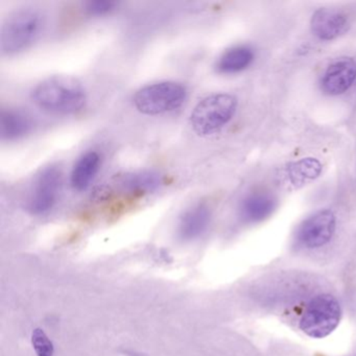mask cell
Wrapping results in <instances>:
<instances>
[{
  "label": "cell",
  "instance_id": "cell-1",
  "mask_svg": "<svg viewBox=\"0 0 356 356\" xmlns=\"http://www.w3.org/2000/svg\"><path fill=\"white\" fill-rule=\"evenodd\" d=\"M31 97L40 109L62 115L81 111L87 99L82 83L70 76H54L42 81L33 89Z\"/></svg>",
  "mask_w": 356,
  "mask_h": 356
},
{
  "label": "cell",
  "instance_id": "cell-2",
  "mask_svg": "<svg viewBox=\"0 0 356 356\" xmlns=\"http://www.w3.org/2000/svg\"><path fill=\"white\" fill-rule=\"evenodd\" d=\"M43 16L38 10L24 8L8 16L1 29V51L14 55L26 51L40 36Z\"/></svg>",
  "mask_w": 356,
  "mask_h": 356
},
{
  "label": "cell",
  "instance_id": "cell-3",
  "mask_svg": "<svg viewBox=\"0 0 356 356\" xmlns=\"http://www.w3.org/2000/svg\"><path fill=\"white\" fill-rule=\"evenodd\" d=\"M237 99L228 93H216L202 99L191 112V124L200 136L222 130L234 116Z\"/></svg>",
  "mask_w": 356,
  "mask_h": 356
},
{
  "label": "cell",
  "instance_id": "cell-4",
  "mask_svg": "<svg viewBox=\"0 0 356 356\" xmlns=\"http://www.w3.org/2000/svg\"><path fill=\"white\" fill-rule=\"evenodd\" d=\"M186 97V88L183 85L176 82H160L139 89L133 101L140 113L159 115L180 108Z\"/></svg>",
  "mask_w": 356,
  "mask_h": 356
},
{
  "label": "cell",
  "instance_id": "cell-5",
  "mask_svg": "<svg viewBox=\"0 0 356 356\" xmlns=\"http://www.w3.org/2000/svg\"><path fill=\"white\" fill-rule=\"evenodd\" d=\"M341 318V305L333 296L323 293L308 303L300 329L308 337L323 339L334 331Z\"/></svg>",
  "mask_w": 356,
  "mask_h": 356
},
{
  "label": "cell",
  "instance_id": "cell-6",
  "mask_svg": "<svg viewBox=\"0 0 356 356\" xmlns=\"http://www.w3.org/2000/svg\"><path fill=\"white\" fill-rule=\"evenodd\" d=\"M62 183L63 176L58 166H49L41 170L26 204L28 211L34 216H41L53 209L59 199Z\"/></svg>",
  "mask_w": 356,
  "mask_h": 356
},
{
  "label": "cell",
  "instance_id": "cell-7",
  "mask_svg": "<svg viewBox=\"0 0 356 356\" xmlns=\"http://www.w3.org/2000/svg\"><path fill=\"white\" fill-rule=\"evenodd\" d=\"M337 227V218L331 210H318L304 220L298 232V239L304 247L316 249L326 245L332 238Z\"/></svg>",
  "mask_w": 356,
  "mask_h": 356
},
{
  "label": "cell",
  "instance_id": "cell-8",
  "mask_svg": "<svg viewBox=\"0 0 356 356\" xmlns=\"http://www.w3.org/2000/svg\"><path fill=\"white\" fill-rule=\"evenodd\" d=\"M349 19L343 12L332 8L316 10L310 20L312 34L323 41L339 38L349 30Z\"/></svg>",
  "mask_w": 356,
  "mask_h": 356
},
{
  "label": "cell",
  "instance_id": "cell-9",
  "mask_svg": "<svg viewBox=\"0 0 356 356\" xmlns=\"http://www.w3.org/2000/svg\"><path fill=\"white\" fill-rule=\"evenodd\" d=\"M356 80V62L352 58H339L327 67L322 79V87L329 95L347 92Z\"/></svg>",
  "mask_w": 356,
  "mask_h": 356
},
{
  "label": "cell",
  "instance_id": "cell-10",
  "mask_svg": "<svg viewBox=\"0 0 356 356\" xmlns=\"http://www.w3.org/2000/svg\"><path fill=\"white\" fill-rule=\"evenodd\" d=\"M211 220V211L206 204L199 203L187 209L179 224V236L193 241L205 232Z\"/></svg>",
  "mask_w": 356,
  "mask_h": 356
},
{
  "label": "cell",
  "instance_id": "cell-11",
  "mask_svg": "<svg viewBox=\"0 0 356 356\" xmlns=\"http://www.w3.org/2000/svg\"><path fill=\"white\" fill-rule=\"evenodd\" d=\"M101 168V156L97 152H87L74 164L70 175V184L76 191H84L90 186Z\"/></svg>",
  "mask_w": 356,
  "mask_h": 356
},
{
  "label": "cell",
  "instance_id": "cell-12",
  "mask_svg": "<svg viewBox=\"0 0 356 356\" xmlns=\"http://www.w3.org/2000/svg\"><path fill=\"white\" fill-rule=\"evenodd\" d=\"M276 208V200L266 193H254L248 195L241 206V218L248 222L266 220Z\"/></svg>",
  "mask_w": 356,
  "mask_h": 356
},
{
  "label": "cell",
  "instance_id": "cell-13",
  "mask_svg": "<svg viewBox=\"0 0 356 356\" xmlns=\"http://www.w3.org/2000/svg\"><path fill=\"white\" fill-rule=\"evenodd\" d=\"M32 129L31 118L19 110H3L0 116V134L3 140H16L26 136Z\"/></svg>",
  "mask_w": 356,
  "mask_h": 356
},
{
  "label": "cell",
  "instance_id": "cell-14",
  "mask_svg": "<svg viewBox=\"0 0 356 356\" xmlns=\"http://www.w3.org/2000/svg\"><path fill=\"white\" fill-rule=\"evenodd\" d=\"M253 61L254 51L250 47H235L220 56L216 70L220 74H236L247 70Z\"/></svg>",
  "mask_w": 356,
  "mask_h": 356
},
{
  "label": "cell",
  "instance_id": "cell-15",
  "mask_svg": "<svg viewBox=\"0 0 356 356\" xmlns=\"http://www.w3.org/2000/svg\"><path fill=\"white\" fill-rule=\"evenodd\" d=\"M122 191L132 195H143L157 191L161 184V177L155 172H140L127 175L120 179Z\"/></svg>",
  "mask_w": 356,
  "mask_h": 356
},
{
  "label": "cell",
  "instance_id": "cell-16",
  "mask_svg": "<svg viewBox=\"0 0 356 356\" xmlns=\"http://www.w3.org/2000/svg\"><path fill=\"white\" fill-rule=\"evenodd\" d=\"M322 165L314 158H304L298 162L289 164L286 168V176L293 186L305 184L307 181L314 180L320 176Z\"/></svg>",
  "mask_w": 356,
  "mask_h": 356
},
{
  "label": "cell",
  "instance_id": "cell-17",
  "mask_svg": "<svg viewBox=\"0 0 356 356\" xmlns=\"http://www.w3.org/2000/svg\"><path fill=\"white\" fill-rule=\"evenodd\" d=\"M32 346L37 356H54L55 347L47 333L40 328H36L32 333Z\"/></svg>",
  "mask_w": 356,
  "mask_h": 356
},
{
  "label": "cell",
  "instance_id": "cell-18",
  "mask_svg": "<svg viewBox=\"0 0 356 356\" xmlns=\"http://www.w3.org/2000/svg\"><path fill=\"white\" fill-rule=\"evenodd\" d=\"M118 3L107 0H95L85 3V11L90 16H103L115 9Z\"/></svg>",
  "mask_w": 356,
  "mask_h": 356
},
{
  "label": "cell",
  "instance_id": "cell-19",
  "mask_svg": "<svg viewBox=\"0 0 356 356\" xmlns=\"http://www.w3.org/2000/svg\"><path fill=\"white\" fill-rule=\"evenodd\" d=\"M131 356H133V355H131Z\"/></svg>",
  "mask_w": 356,
  "mask_h": 356
}]
</instances>
